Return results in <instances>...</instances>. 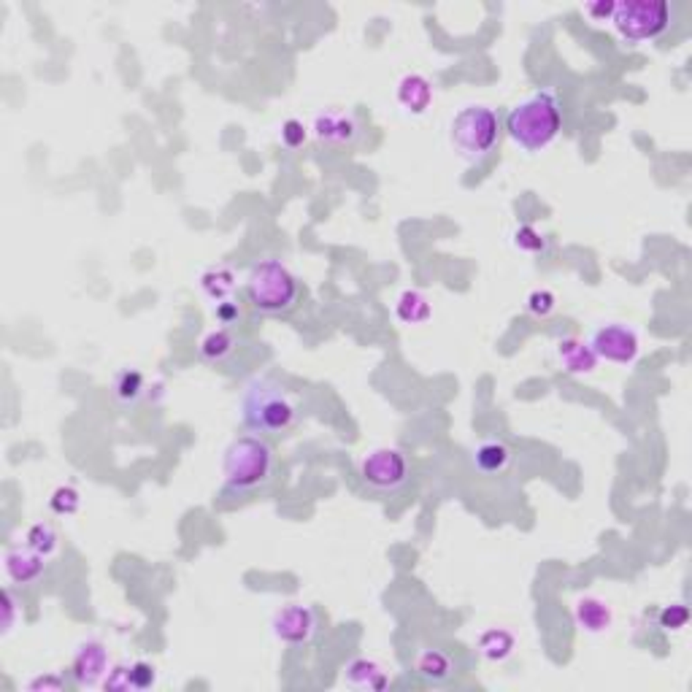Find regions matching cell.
Here are the masks:
<instances>
[{
	"label": "cell",
	"mask_w": 692,
	"mask_h": 692,
	"mask_svg": "<svg viewBox=\"0 0 692 692\" xmlns=\"http://www.w3.org/2000/svg\"><path fill=\"white\" fill-rule=\"evenodd\" d=\"M563 130V106L552 90H539L511 106L506 116L509 138L525 152L547 149Z\"/></svg>",
	"instance_id": "cell-1"
},
{
	"label": "cell",
	"mask_w": 692,
	"mask_h": 692,
	"mask_svg": "<svg viewBox=\"0 0 692 692\" xmlns=\"http://www.w3.org/2000/svg\"><path fill=\"white\" fill-rule=\"evenodd\" d=\"M298 406L273 379H252L241 398V420L257 436H282L295 425Z\"/></svg>",
	"instance_id": "cell-2"
},
{
	"label": "cell",
	"mask_w": 692,
	"mask_h": 692,
	"mask_svg": "<svg viewBox=\"0 0 692 692\" xmlns=\"http://www.w3.org/2000/svg\"><path fill=\"white\" fill-rule=\"evenodd\" d=\"M273 465H276L273 450L262 436H257V433L238 436L225 450V462H222L225 487L238 495L254 492L271 481Z\"/></svg>",
	"instance_id": "cell-3"
},
{
	"label": "cell",
	"mask_w": 692,
	"mask_h": 692,
	"mask_svg": "<svg viewBox=\"0 0 692 692\" xmlns=\"http://www.w3.org/2000/svg\"><path fill=\"white\" fill-rule=\"evenodd\" d=\"M246 298L260 314H284L301 298V284L279 260H260L246 273Z\"/></svg>",
	"instance_id": "cell-4"
},
{
	"label": "cell",
	"mask_w": 692,
	"mask_h": 692,
	"mask_svg": "<svg viewBox=\"0 0 692 692\" xmlns=\"http://www.w3.org/2000/svg\"><path fill=\"white\" fill-rule=\"evenodd\" d=\"M450 135L462 160L481 163L484 157L492 154V149L500 141V119L489 106L470 104L455 114Z\"/></svg>",
	"instance_id": "cell-5"
},
{
	"label": "cell",
	"mask_w": 692,
	"mask_h": 692,
	"mask_svg": "<svg viewBox=\"0 0 692 692\" xmlns=\"http://www.w3.org/2000/svg\"><path fill=\"white\" fill-rule=\"evenodd\" d=\"M611 25L628 44L660 38L671 25V5L663 0H625L614 3Z\"/></svg>",
	"instance_id": "cell-6"
},
{
	"label": "cell",
	"mask_w": 692,
	"mask_h": 692,
	"mask_svg": "<svg viewBox=\"0 0 692 692\" xmlns=\"http://www.w3.org/2000/svg\"><path fill=\"white\" fill-rule=\"evenodd\" d=\"M360 476L376 492H395L409 481V458L392 447L371 450L360 462Z\"/></svg>",
	"instance_id": "cell-7"
},
{
	"label": "cell",
	"mask_w": 692,
	"mask_h": 692,
	"mask_svg": "<svg viewBox=\"0 0 692 692\" xmlns=\"http://www.w3.org/2000/svg\"><path fill=\"white\" fill-rule=\"evenodd\" d=\"M317 628H320L317 611L311 606H303V603H292V606L279 608L273 614V622H271L273 638L287 644V647H303V644H309L317 636Z\"/></svg>",
	"instance_id": "cell-8"
},
{
	"label": "cell",
	"mask_w": 692,
	"mask_h": 692,
	"mask_svg": "<svg viewBox=\"0 0 692 692\" xmlns=\"http://www.w3.org/2000/svg\"><path fill=\"white\" fill-rule=\"evenodd\" d=\"M589 346H592L598 360H608V362H617V365L636 362V357L641 351L636 331H630L628 325H619V322L598 328Z\"/></svg>",
	"instance_id": "cell-9"
},
{
	"label": "cell",
	"mask_w": 692,
	"mask_h": 692,
	"mask_svg": "<svg viewBox=\"0 0 692 692\" xmlns=\"http://www.w3.org/2000/svg\"><path fill=\"white\" fill-rule=\"evenodd\" d=\"M71 674L74 682L79 687H95L104 685V679L109 677V652L101 641H84L71 663Z\"/></svg>",
	"instance_id": "cell-10"
},
{
	"label": "cell",
	"mask_w": 692,
	"mask_h": 692,
	"mask_svg": "<svg viewBox=\"0 0 692 692\" xmlns=\"http://www.w3.org/2000/svg\"><path fill=\"white\" fill-rule=\"evenodd\" d=\"M3 571L11 584L16 587H33L38 578L46 574V558L35 552L33 547H11L3 555Z\"/></svg>",
	"instance_id": "cell-11"
},
{
	"label": "cell",
	"mask_w": 692,
	"mask_h": 692,
	"mask_svg": "<svg viewBox=\"0 0 692 692\" xmlns=\"http://www.w3.org/2000/svg\"><path fill=\"white\" fill-rule=\"evenodd\" d=\"M311 130H314L317 141L331 143V146H349L360 135V124H357L354 114L341 112V109H331V112L314 116Z\"/></svg>",
	"instance_id": "cell-12"
},
{
	"label": "cell",
	"mask_w": 692,
	"mask_h": 692,
	"mask_svg": "<svg viewBox=\"0 0 692 692\" xmlns=\"http://www.w3.org/2000/svg\"><path fill=\"white\" fill-rule=\"evenodd\" d=\"M433 101V84L422 74H409L398 84V104L409 114H422Z\"/></svg>",
	"instance_id": "cell-13"
},
{
	"label": "cell",
	"mask_w": 692,
	"mask_h": 692,
	"mask_svg": "<svg viewBox=\"0 0 692 692\" xmlns=\"http://www.w3.org/2000/svg\"><path fill=\"white\" fill-rule=\"evenodd\" d=\"M414 671L428 685H444L455 677V663L441 649H422L414 660Z\"/></svg>",
	"instance_id": "cell-14"
},
{
	"label": "cell",
	"mask_w": 692,
	"mask_h": 692,
	"mask_svg": "<svg viewBox=\"0 0 692 692\" xmlns=\"http://www.w3.org/2000/svg\"><path fill=\"white\" fill-rule=\"evenodd\" d=\"M344 679L349 687H357V690H384L387 687V671L376 663V660H368V657H357L351 660L344 668Z\"/></svg>",
	"instance_id": "cell-15"
},
{
	"label": "cell",
	"mask_w": 692,
	"mask_h": 692,
	"mask_svg": "<svg viewBox=\"0 0 692 692\" xmlns=\"http://www.w3.org/2000/svg\"><path fill=\"white\" fill-rule=\"evenodd\" d=\"M201 290L209 301H214V306L222 301H232V295L238 290V276L228 265H212L201 276Z\"/></svg>",
	"instance_id": "cell-16"
},
{
	"label": "cell",
	"mask_w": 692,
	"mask_h": 692,
	"mask_svg": "<svg viewBox=\"0 0 692 692\" xmlns=\"http://www.w3.org/2000/svg\"><path fill=\"white\" fill-rule=\"evenodd\" d=\"M558 360L563 365V371L568 373H592L598 365V357L589 344H581L578 339H563L558 344Z\"/></svg>",
	"instance_id": "cell-17"
},
{
	"label": "cell",
	"mask_w": 692,
	"mask_h": 692,
	"mask_svg": "<svg viewBox=\"0 0 692 692\" xmlns=\"http://www.w3.org/2000/svg\"><path fill=\"white\" fill-rule=\"evenodd\" d=\"M143 392H146V379H143L141 371H135V368H122L114 376V398L124 409L138 406V400L143 398Z\"/></svg>",
	"instance_id": "cell-18"
},
{
	"label": "cell",
	"mask_w": 692,
	"mask_h": 692,
	"mask_svg": "<svg viewBox=\"0 0 692 692\" xmlns=\"http://www.w3.org/2000/svg\"><path fill=\"white\" fill-rule=\"evenodd\" d=\"M473 462L481 473H500L506 470V465L511 462V450L503 444V441H481L476 450H473Z\"/></svg>",
	"instance_id": "cell-19"
},
{
	"label": "cell",
	"mask_w": 692,
	"mask_h": 692,
	"mask_svg": "<svg viewBox=\"0 0 692 692\" xmlns=\"http://www.w3.org/2000/svg\"><path fill=\"white\" fill-rule=\"evenodd\" d=\"M577 622L589 633H600L611 625V608L598 598H584L577 603Z\"/></svg>",
	"instance_id": "cell-20"
},
{
	"label": "cell",
	"mask_w": 692,
	"mask_h": 692,
	"mask_svg": "<svg viewBox=\"0 0 692 692\" xmlns=\"http://www.w3.org/2000/svg\"><path fill=\"white\" fill-rule=\"evenodd\" d=\"M395 314L400 322L406 325H422L430 320V303L422 292L417 290H406L400 298H398V306H395Z\"/></svg>",
	"instance_id": "cell-21"
},
{
	"label": "cell",
	"mask_w": 692,
	"mask_h": 692,
	"mask_svg": "<svg viewBox=\"0 0 692 692\" xmlns=\"http://www.w3.org/2000/svg\"><path fill=\"white\" fill-rule=\"evenodd\" d=\"M198 351H201V357L206 362H222V360H228L232 351H235V336L231 333V328H217V331L206 333L201 339Z\"/></svg>",
	"instance_id": "cell-22"
},
{
	"label": "cell",
	"mask_w": 692,
	"mask_h": 692,
	"mask_svg": "<svg viewBox=\"0 0 692 692\" xmlns=\"http://www.w3.org/2000/svg\"><path fill=\"white\" fill-rule=\"evenodd\" d=\"M479 649H481V655H484L487 660L498 663V660H506V657L511 655V649H514V638H511V633H509V630L492 628V630L481 633V638H479Z\"/></svg>",
	"instance_id": "cell-23"
},
{
	"label": "cell",
	"mask_w": 692,
	"mask_h": 692,
	"mask_svg": "<svg viewBox=\"0 0 692 692\" xmlns=\"http://www.w3.org/2000/svg\"><path fill=\"white\" fill-rule=\"evenodd\" d=\"M25 544L33 547L35 552H41L44 558H52L60 549V536L49 522H35L25 533Z\"/></svg>",
	"instance_id": "cell-24"
},
{
	"label": "cell",
	"mask_w": 692,
	"mask_h": 692,
	"mask_svg": "<svg viewBox=\"0 0 692 692\" xmlns=\"http://www.w3.org/2000/svg\"><path fill=\"white\" fill-rule=\"evenodd\" d=\"M49 506H52V511L54 514H60V517H71V514H76L79 511V506H82V498H79V492L74 489V487H57L54 492H52V498H49Z\"/></svg>",
	"instance_id": "cell-25"
},
{
	"label": "cell",
	"mask_w": 692,
	"mask_h": 692,
	"mask_svg": "<svg viewBox=\"0 0 692 692\" xmlns=\"http://www.w3.org/2000/svg\"><path fill=\"white\" fill-rule=\"evenodd\" d=\"M514 246H517V249H522V252L536 254V252H544V249H547V241H544V235L536 231V228H530V225H519V228L514 231Z\"/></svg>",
	"instance_id": "cell-26"
},
{
	"label": "cell",
	"mask_w": 692,
	"mask_h": 692,
	"mask_svg": "<svg viewBox=\"0 0 692 692\" xmlns=\"http://www.w3.org/2000/svg\"><path fill=\"white\" fill-rule=\"evenodd\" d=\"M687 622H690V608L682 603H674V606L663 608V614H660V625L666 630H682Z\"/></svg>",
	"instance_id": "cell-27"
},
{
	"label": "cell",
	"mask_w": 692,
	"mask_h": 692,
	"mask_svg": "<svg viewBox=\"0 0 692 692\" xmlns=\"http://www.w3.org/2000/svg\"><path fill=\"white\" fill-rule=\"evenodd\" d=\"M306 135H309V133H306L303 122H298V119H287V122L282 124V143H284V146H290V149L303 146Z\"/></svg>",
	"instance_id": "cell-28"
},
{
	"label": "cell",
	"mask_w": 692,
	"mask_h": 692,
	"mask_svg": "<svg viewBox=\"0 0 692 692\" xmlns=\"http://www.w3.org/2000/svg\"><path fill=\"white\" fill-rule=\"evenodd\" d=\"M528 309L536 314V317H549L555 311V295L549 290H536L530 292L528 298Z\"/></svg>",
	"instance_id": "cell-29"
},
{
	"label": "cell",
	"mask_w": 692,
	"mask_h": 692,
	"mask_svg": "<svg viewBox=\"0 0 692 692\" xmlns=\"http://www.w3.org/2000/svg\"><path fill=\"white\" fill-rule=\"evenodd\" d=\"M130 677H133V690H146L157 682V674L149 663H135L130 666Z\"/></svg>",
	"instance_id": "cell-30"
},
{
	"label": "cell",
	"mask_w": 692,
	"mask_h": 692,
	"mask_svg": "<svg viewBox=\"0 0 692 692\" xmlns=\"http://www.w3.org/2000/svg\"><path fill=\"white\" fill-rule=\"evenodd\" d=\"M106 690H133V677H130V666H119L106 679H104Z\"/></svg>",
	"instance_id": "cell-31"
},
{
	"label": "cell",
	"mask_w": 692,
	"mask_h": 692,
	"mask_svg": "<svg viewBox=\"0 0 692 692\" xmlns=\"http://www.w3.org/2000/svg\"><path fill=\"white\" fill-rule=\"evenodd\" d=\"M214 317H217V322L222 328H231V325H235L241 320V309H238L235 301H222V303L214 306Z\"/></svg>",
	"instance_id": "cell-32"
},
{
	"label": "cell",
	"mask_w": 692,
	"mask_h": 692,
	"mask_svg": "<svg viewBox=\"0 0 692 692\" xmlns=\"http://www.w3.org/2000/svg\"><path fill=\"white\" fill-rule=\"evenodd\" d=\"M584 14H587L592 22H603V19H608V22H611L614 3H589V5H584Z\"/></svg>",
	"instance_id": "cell-33"
},
{
	"label": "cell",
	"mask_w": 692,
	"mask_h": 692,
	"mask_svg": "<svg viewBox=\"0 0 692 692\" xmlns=\"http://www.w3.org/2000/svg\"><path fill=\"white\" fill-rule=\"evenodd\" d=\"M3 611H5V617H3V636H5V633H11L14 617H16V600H14V595H11V589L3 592Z\"/></svg>",
	"instance_id": "cell-34"
},
{
	"label": "cell",
	"mask_w": 692,
	"mask_h": 692,
	"mask_svg": "<svg viewBox=\"0 0 692 692\" xmlns=\"http://www.w3.org/2000/svg\"><path fill=\"white\" fill-rule=\"evenodd\" d=\"M41 687H54V690H60L63 682L54 679V677H38V679H33V682L27 685V690H41Z\"/></svg>",
	"instance_id": "cell-35"
}]
</instances>
